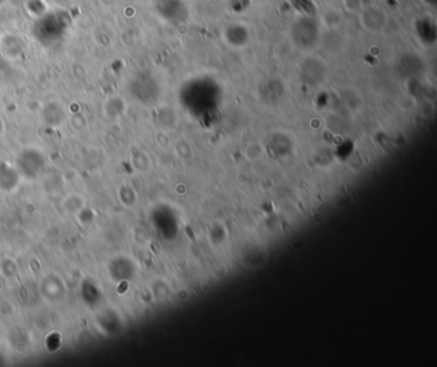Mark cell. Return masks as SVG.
<instances>
[{"instance_id":"1","label":"cell","mask_w":437,"mask_h":367,"mask_svg":"<svg viewBox=\"0 0 437 367\" xmlns=\"http://www.w3.org/2000/svg\"><path fill=\"white\" fill-rule=\"evenodd\" d=\"M318 27L312 18L303 17L299 21L295 22L291 35L293 40L301 48L312 46L317 42L318 37Z\"/></svg>"}]
</instances>
